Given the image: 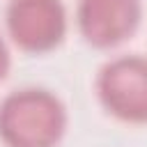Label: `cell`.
Returning a JSON list of instances; mask_svg holds the SVG:
<instances>
[{"instance_id":"1","label":"cell","mask_w":147,"mask_h":147,"mask_svg":"<svg viewBox=\"0 0 147 147\" xmlns=\"http://www.w3.org/2000/svg\"><path fill=\"white\" fill-rule=\"evenodd\" d=\"M64 126V106L46 90H16L0 103V138L7 147H55Z\"/></svg>"},{"instance_id":"2","label":"cell","mask_w":147,"mask_h":147,"mask_svg":"<svg viewBox=\"0 0 147 147\" xmlns=\"http://www.w3.org/2000/svg\"><path fill=\"white\" fill-rule=\"evenodd\" d=\"M106 110L124 122H147V60L124 55L110 60L96 80Z\"/></svg>"},{"instance_id":"3","label":"cell","mask_w":147,"mask_h":147,"mask_svg":"<svg viewBox=\"0 0 147 147\" xmlns=\"http://www.w3.org/2000/svg\"><path fill=\"white\" fill-rule=\"evenodd\" d=\"M7 30L23 51H51L67 32L64 5L60 0H9Z\"/></svg>"},{"instance_id":"4","label":"cell","mask_w":147,"mask_h":147,"mask_svg":"<svg viewBox=\"0 0 147 147\" xmlns=\"http://www.w3.org/2000/svg\"><path fill=\"white\" fill-rule=\"evenodd\" d=\"M140 23V0H80V34L99 48L115 46L133 34Z\"/></svg>"},{"instance_id":"5","label":"cell","mask_w":147,"mask_h":147,"mask_svg":"<svg viewBox=\"0 0 147 147\" xmlns=\"http://www.w3.org/2000/svg\"><path fill=\"white\" fill-rule=\"evenodd\" d=\"M7 67H9V53H7V46H5V41H2V37H0V80L5 78Z\"/></svg>"}]
</instances>
